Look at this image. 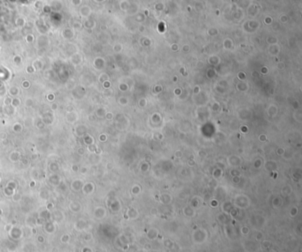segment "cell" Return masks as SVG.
Listing matches in <instances>:
<instances>
[{"mask_svg": "<svg viewBox=\"0 0 302 252\" xmlns=\"http://www.w3.org/2000/svg\"><path fill=\"white\" fill-rule=\"evenodd\" d=\"M150 252H158V251H156V250H153V251H150Z\"/></svg>", "mask_w": 302, "mask_h": 252, "instance_id": "obj_2", "label": "cell"}, {"mask_svg": "<svg viewBox=\"0 0 302 252\" xmlns=\"http://www.w3.org/2000/svg\"><path fill=\"white\" fill-rule=\"evenodd\" d=\"M136 252H148L147 251V250H144V249H141V250H137Z\"/></svg>", "mask_w": 302, "mask_h": 252, "instance_id": "obj_1", "label": "cell"}]
</instances>
